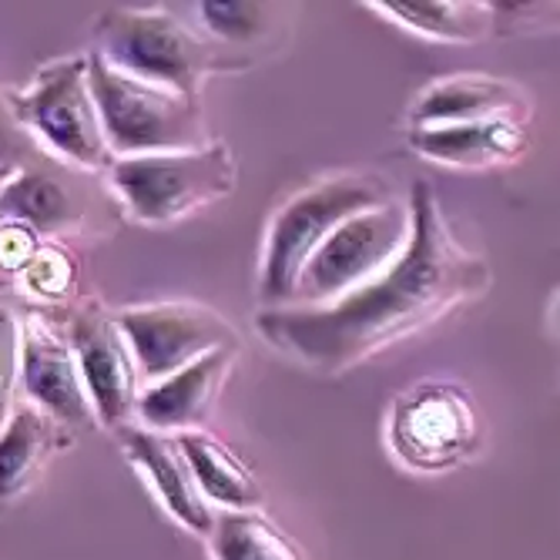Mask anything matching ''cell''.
Instances as JSON below:
<instances>
[{
  "mask_svg": "<svg viewBox=\"0 0 560 560\" xmlns=\"http://www.w3.org/2000/svg\"><path fill=\"white\" fill-rule=\"evenodd\" d=\"M380 8L389 21L417 31L430 40L474 44L493 27L490 4H460V0H383Z\"/></svg>",
  "mask_w": 560,
  "mask_h": 560,
  "instance_id": "obj_18",
  "label": "cell"
},
{
  "mask_svg": "<svg viewBox=\"0 0 560 560\" xmlns=\"http://www.w3.org/2000/svg\"><path fill=\"white\" fill-rule=\"evenodd\" d=\"M21 376V323L8 302H0V427L14 410V386Z\"/></svg>",
  "mask_w": 560,
  "mask_h": 560,
  "instance_id": "obj_23",
  "label": "cell"
},
{
  "mask_svg": "<svg viewBox=\"0 0 560 560\" xmlns=\"http://www.w3.org/2000/svg\"><path fill=\"white\" fill-rule=\"evenodd\" d=\"M406 242H410V209L402 201L389 198L376 209L346 219L299 272L292 305L313 310L349 295L383 276L399 259Z\"/></svg>",
  "mask_w": 560,
  "mask_h": 560,
  "instance_id": "obj_7",
  "label": "cell"
},
{
  "mask_svg": "<svg viewBox=\"0 0 560 560\" xmlns=\"http://www.w3.org/2000/svg\"><path fill=\"white\" fill-rule=\"evenodd\" d=\"M11 108L31 135H37L50 151H58L71 165L91 172L112 168L115 155L88 88L84 55L50 61L47 68H40L31 91L11 97Z\"/></svg>",
  "mask_w": 560,
  "mask_h": 560,
  "instance_id": "obj_8",
  "label": "cell"
},
{
  "mask_svg": "<svg viewBox=\"0 0 560 560\" xmlns=\"http://www.w3.org/2000/svg\"><path fill=\"white\" fill-rule=\"evenodd\" d=\"M21 383L37 410L58 427L97 423L68 336H58L44 319H31L21 329Z\"/></svg>",
  "mask_w": 560,
  "mask_h": 560,
  "instance_id": "obj_11",
  "label": "cell"
},
{
  "mask_svg": "<svg viewBox=\"0 0 560 560\" xmlns=\"http://www.w3.org/2000/svg\"><path fill=\"white\" fill-rule=\"evenodd\" d=\"M383 201H389L386 182L366 172H342L295 191L269 222L259 266V299L269 310L292 305L299 272L319 245L346 219L376 209Z\"/></svg>",
  "mask_w": 560,
  "mask_h": 560,
  "instance_id": "obj_2",
  "label": "cell"
},
{
  "mask_svg": "<svg viewBox=\"0 0 560 560\" xmlns=\"http://www.w3.org/2000/svg\"><path fill=\"white\" fill-rule=\"evenodd\" d=\"M0 215L8 222H21L40 235V232H58L61 225L74 222L78 209L68 188L55 175L21 168L0 185Z\"/></svg>",
  "mask_w": 560,
  "mask_h": 560,
  "instance_id": "obj_19",
  "label": "cell"
},
{
  "mask_svg": "<svg viewBox=\"0 0 560 560\" xmlns=\"http://www.w3.org/2000/svg\"><path fill=\"white\" fill-rule=\"evenodd\" d=\"M88 88L112 155L118 159L195 151L209 144V128L198 97L128 78L97 50L88 55Z\"/></svg>",
  "mask_w": 560,
  "mask_h": 560,
  "instance_id": "obj_4",
  "label": "cell"
},
{
  "mask_svg": "<svg viewBox=\"0 0 560 560\" xmlns=\"http://www.w3.org/2000/svg\"><path fill=\"white\" fill-rule=\"evenodd\" d=\"M108 172L128 215L144 225H175L209 209L235 191L238 178L225 141H209L195 151L115 159Z\"/></svg>",
  "mask_w": 560,
  "mask_h": 560,
  "instance_id": "obj_5",
  "label": "cell"
},
{
  "mask_svg": "<svg viewBox=\"0 0 560 560\" xmlns=\"http://www.w3.org/2000/svg\"><path fill=\"white\" fill-rule=\"evenodd\" d=\"M198 21L206 27L215 44H248L262 37L266 24H269V11L262 4H198Z\"/></svg>",
  "mask_w": 560,
  "mask_h": 560,
  "instance_id": "obj_22",
  "label": "cell"
},
{
  "mask_svg": "<svg viewBox=\"0 0 560 560\" xmlns=\"http://www.w3.org/2000/svg\"><path fill=\"white\" fill-rule=\"evenodd\" d=\"M209 537L212 560H305L299 544L262 511H225Z\"/></svg>",
  "mask_w": 560,
  "mask_h": 560,
  "instance_id": "obj_20",
  "label": "cell"
},
{
  "mask_svg": "<svg viewBox=\"0 0 560 560\" xmlns=\"http://www.w3.org/2000/svg\"><path fill=\"white\" fill-rule=\"evenodd\" d=\"M410 148L427 162L450 165V168H500L527 155L530 131L527 121L517 118L410 128Z\"/></svg>",
  "mask_w": 560,
  "mask_h": 560,
  "instance_id": "obj_14",
  "label": "cell"
},
{
  "mask_svg": "<svg viewBox=\"0 0 560 560\" xmlns=\"http://www.w3.org/2000/svg\"><path fill=\"white\" fill-rule=\"evenodd\" d=\"M238 346L215 349L201 360L188 363L185 370L151 383L138 396V417L144 430L159 433H191L212 417V406L235 366Z\"/></svg>",
  "mask_w": 560,
  "mask_h": 560,
  "instance_id": "obj_13",
  "label": "cell"
},
{
  "mask_svg": "<svg viewBox=\"0 0 560 560\" xmlns=\"http://www.w3.org/2000/svg\"><path fill=\"white\" fill-rule=\"evenodd\" d=\"M115 433L128 453V460L144 477L151 493L162 500L165 511L182 527H188L195 534H209L215 524V511H212V503L201 497L178 440L168 433H159V430H144L141 423L138 427L125 423Z\"/></svg>",
  "mask_w": 560,
  "mask_h": 560,
  "instance_id": "obj_12",
  "label": "cell"
},
{
  "mask_svg": "<svg viewBox=\"0 0 560 560\" xmlns=\"http://www.w3.org/2000/svg\"><path fill=\"white\" fill-rule=\"evenodd\" d=\"M406 209L410 242L383 276L329 305L262 310L259 336L285 360L339 376L480 299L493 285L490 262L453 238L433 185L420 178Z\"/></svg>",
  "mask_w": 560,
  "mask_h": 560,
  "instance_id": "obj_1",
  "label": "cell"
},
{
  "mask_svg": "<svg viewBox=\"0 0 560 560\" xmlns=\"http://www.w3.org/2000/svg\"><path fill=\"white\" fill-rule=\"evenodd\" d=\"M94 34L97 55L112 68L188 97H198L209 74L232 71V61H238L168 11H105Z\"/></svg>",
  "mask_w": 560,
  "mask_h": 560,
  "instance_id": "obj_3",
  "label": "cell"
},
{
  "mask_svg": "<svg viewBox=\"0 0 560 560\" xmlns=\"http://www.w3.org/2000/svg\"><path fill=\"white\" fill-rule=\"evenodd\" d=\"M24 285L40 302H65L78 285V262L61 245H40V252L24 269Z\"/></svg>",
  "mask_w": 560,
  "mask_h": 560,
  "instance_id": "obj_21",
  "label": "cell"
},
{
  "mask_svg": "<svg viewBox=\"0 0 560 560\" xmlns=\"http://www.w3.org/2000/svg\"><path fill=\"white\" fill-rule=\"evenodd\" d=\"M31 159H34V135L18 121L11 97L0 94V168L21 172V165Z\"/></svg>",
  "mask_w": 560,
  "mask_h": 560,
  "instance_id": "obj_24",
  "label": "cell"
},
{
  "mask_svg": "<svg viewBox=\"0 0 560 560\" xmlns=\"http://www.w3.org/2000/svg\"><path fill=\"white\" fill-rule=\"evenodd\" d=\"M68 346L78 360L94 420L105 430L131 423L141 396V373L115 316L97 302L81 305L68 323Z\"/></svg>",
  "mask_w": 560,
  "mask_h": 560,
  "instance_id": "obj_10",
  "label": "cell"
},
{
  "mask_svg": "<svg viewBox=\"0 0 560 560\" xmlns=\"http://www.w3.org/2000/svg\"><path fill=\"white\" fill-rule=\"evenodd\" d=\"M115 323L148 383H159L215 349L238 346L232 323L195 302L138 305L121 310Z\"/></svg>",
  "mask_w": 560,
  "mask_h": 560,
  "instance_id": "obj_9",
  "label": "cell"
},
{
  "mask_svg": "<svg viewBox=\"0 0 560 560\" xmlns=\"http://www.w3.org/2000/svg\"><path fill=\"white\" fill-rule=\"evenodd\" d=\"M527 94L511 81L487 74H453L423 88L413 105V128L467 125L483 118L527 121Z\"/></svg>",
  "mask_w": 560,
  "mask_h": 560,
  "instance_id": "obj_15",
  "label": "cell"
},
{
  "mask_svg": "<svg viewBox=\"0 0 560 560\" xmlns=\"http://www.w3.org/2000/svg\"><path fill=\"white\" fill-rule=\"evenodd\" d=\"M0 182H8V168H0Z\"/></svg>",
  "mask_w": 560,
  "mask_h": 560,
  "instance_id": "obj_26",
  "label": "cell"
},
{
  "mask_svg": "<svg viewBox=\"0 0 560 560\" xmlns=\"http://www.w3.org/2000/svg\"><path fill=\"white\" fill-rule=\"evenodd\" d=\"M175 440L185 453L201 497L212 506H225V511H259L262 483L256 470H252L229 443L201 430L178 433Z\"/></svg>",
  "mask_w": 560,
  "mask_h": 560,
  "instance_id": "obj_16",
  "label": "cell"
},
{
  "mask_svg": "<svg viewBox=\"0 0 560 560\" xmlns=\"http://www.w3.org/2000/svg\"><path fill=\"white\" fill-rule=\"evenodd\" d=\"M389 453L417 474H446L474 460L483 446V417L460 383L420 380L402 389L386 417Z\"/></svg>",
  "mask_w": 560,
  "mask_h": 560,
  "instance_id": "obj_6",
  "label": "cell"
},
{
  "mask_svg": "<svg viewBox=\"0 0 560 560\" xmlns=\"http://www.w3.org/2000/svg\"><path fill=\"white\" fill-rule=\"evenodd\" d=\"M58 450V423L34 406L14 410L0 427V500L27 493Z\"/></svg>",
  "mask_w": 560,
  "mask_h": 560,
  "instance_id": "obj_17",
  "label": "cell"
},
{
  "mask_svg": "<svg viewBox=\"0 0 560 560\" xmlns=\"http://www.w3.org/2000/svg\"><path fill=\"white\" fill-rule=\"evenodd\" d=\"M40 252V238L34 229L21 222H0V272H24Z\"/></svg>",
  "mask_w": 560,
  "mask_h": 560,
  "instance_id": "obj_25",
  "label": "cell"
}]
</instances>
